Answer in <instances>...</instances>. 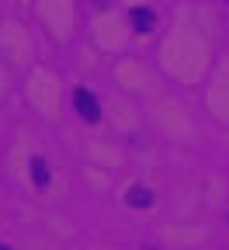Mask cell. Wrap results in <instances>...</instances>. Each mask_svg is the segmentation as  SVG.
Segmentation results:
<instances>
[{"mask_svg":"<svg viewBox=\"0 0 229 250\" xmlns=\"http://www.w3.org/2000/svg\"><path fill=\"white\" fill-rule=\"evenodd\" d=\"M132 21H136V28H139V31H149V28H153V14H149V11H143V7H139V11H132Z\"/></svg>","mask_w":229,"mask_h":250,"instance_id":"obj_4","label":"cell"},{"mask_svg":"<svg viewBox=\"0 0 229 250\" xmlns=\"http://www.w3.org/2000/svg\"><path fill=\"white\" fill-rule=\"evenodd\" d=\"M31 181H35L39 188L49 184V167H45V160H31Z\"/></svg>","mask_w":229,"mask_h":250,"instance_id":"obj_2","label":"cell"},{"mask_svg":"<svg viewBox=\"0 0 229 250\" xmlns=\"http://www.w3.org/2000/svg\"><path fill=\"white\" fill-rule=\"evenodd\" d=\"M73 104H77L80 118H87V122H97V115H101V108H97V101H94L90 90H77L73 94Z\"/></svg>","mask_w":229,"mask_h":250,"instance_id":"obj_1","label":"cell"},{"mask_svg":"<svg viewBox=\"0 0 229 250\" xmlns=\"http://www.w3.org/2000/svg\"><path fill=\"white\" fill-rule=\"evenodd\" d=\"M128 202L139 205V208H146V205H153V195L146 191V188H132V191H128Z\"/></svg>","mask_w":229,"mask_h":250,"instance_id":"obj_3","label":"cell"}]
</instances>
